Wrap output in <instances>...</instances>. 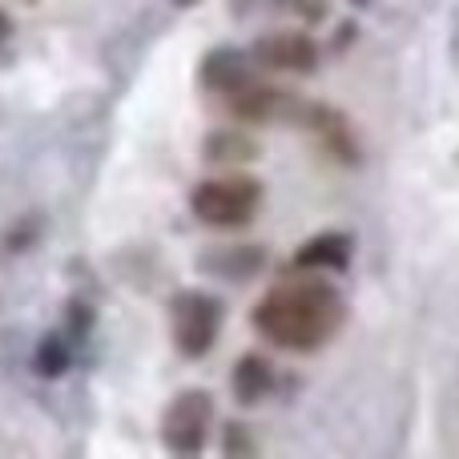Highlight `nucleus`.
Segmentation results:
<instances>
[{"label": "nucleus", "instance_id": "obj_12", "mask_svg": "<svg viewBox=\"0 0 459 459\" xmlns=\"http://www.w3.org/2000/svg\"><path fill=\"white\" fill-rule=\"evenodd\" d=\"M8 29H13V21H8V13H4V8H0V40L8 37Z\"/></svg>", "mask_w": 459, "mask_h": 459}, {"label": "nucleus", "instance_id": "obj_13", "mask_svg": "<svg viewBox=\"0 0 459 459\" xmlns=\"http://www.w3.org/2000/svg\"><path fill=\"white\" fill-rule=\"evenodd\" d=\"M174 4H182V8H186V4H194V0H174Z\"/></svg>", "mask_w": 459, "mask_h": 459}, {"label": "nucleus", "instance_id": "obj_10", "mask_svg": "<svg viewBox=\"0 0 459 459\" xmlns=\"http://www.w3.org/2000/svg\"><path fill=\"white\" fill-rule=\"evenodd\" d=\"M65 347L56 339H48L45 347H40V355H37V367H40V375H61L65 371Z\"/></svg>", "mask_w": 459, "mask_h": 459}, {"label": "nucleus", "instance_id": "obj_2", "mask_svg": "<svg viewBox=\"0 0 459 459\" xmlns=\"http://www.w3.org/2000/svg\"><path fill=\"white\" fill-rule=\"evenodd\" d=\"M258 206H262V186L254 178H210L190 194L194 218L214 230H238L254 222Z\"/></svg>", "mask_w": 459, "mask_h": 459}, {"label": "nucleus", "instance_id": "obj_6", "mask_svg": "<svg viewBox=\"0 0 459 459\" xmlns=\"http://www.w3.org/2000/svg\"><path fill=\"white\" fill-rule=\"evenodd\" d=\"M202 85L214 89L222 97H234L242 89L254 85V73H250V56L246 53H234V48H218V53L206 56L202 65Z\"/></svg>", "mask_w": 459, "mask_h": 459}, {"label": "nucleus", "instance_id": "obj_9", "mask_svg": "<svg viewBox=\"0 0 459 459\" xmlns=\"http://www.w3.org/2000/svg\"><path fill=\"white\" fill-rule=\"evenodd\" d=\"M254 153H258V145L246 142V137H238V134H214L206 142V158L218 161V166H230V161H250Z\"/></svg>", "mask_w": 459, "mask_h": 459}, {"label": "nucleus", "instance_id": "obj_5", "mask_svg": "<svg viewBox=\"0 0 459 459\" xmlns=\"http://www.w3.org/2000/svg\"><path fill=\"white\" fill-rule=\"evenodd\" d=\"M254 61L270 73H307L315 69L318 48L307 32H266L254 40Z\"/></svg>", "mask_w": 459, "mask_h": 459}, {"label": "nucleus", "instance_id": "obj_4", "mask_svg": "<svg viewBox=\"0 0 459 459\" xmlns=\"http://www.w3.org/2000/svg\"><path fill=\"white\" fill-rule=\"evenodd\" d=\"M214 428V399L206 391H182L161 415V439L178 455H198Z\"/></svg>", "mask_w": 459, "mask_h": 459}, {"label": "nucleus", "instance_id": "obj_11", "mask_svg": "<svg viewBox=\"0 0 459 459\" xmlns=\"http://www.w3.org/2000/svg\"><path fill=\"white\" fill-rule=\"evenodd\" d=\"M282 8H290V13H299L302 21H323L326 16V0H278Z\"/></svg>", "mask_w": 459, "mask_h": 459}, {"label": "nucleus", "instance_id": "obj_8", "mask_svg": "<svg viewBox=\"0 0 459 459\" xmlns=\"http://www.w3.org/2000/svg\"><path fill=\"white\" fill-rule=\"evenodd\" d=\"M274 387V371L262 355H242L234 367V395L238 403H258L266 391Z\"/></svg>", "mask_w": 459, "mask_h": 459}, {"label": "nucleus", "instance_id": "obj_1", "mask_svg": "<svg viewBox=\"0 0 459 459\" xmlns=\"http://www.w3.org/2000/svg\"><path fill=\"white\" fill-rule=\"evenodd\" d=\"M342 294L323 278L282 282L254 307V331L282 351H318L342 326Z\"/></svg>", "mask_w": 459, "mask_h": 459}, {"label": "nucleus", "instance_id": "obj_7", "mask_svg": "<svg viewBox=\"0 0 459 459\" xmlns=\"http://www.w3.org/2000/svg\"><path fill=\"white\" fill-rule=\"evenodd\" d=\"M294 270H347L351 266V238L347 234H318L302 242L290 258Z\"/></svg>", "mask_w": 459, "mask_h": 459}, {"label": "nucleus", "instance_id": "obj_3", "mask_svg": "<svg viewBox=\"0 0 459 459\" xmlns=\"http://www.w3.org/2000/svg\"><path fill=\"white\" fill-rule=\"evenodd\" d=\"M174 342L186 359H202L218 339V326H222V302L210 299L206 290H182L174 294Z\"/></svg>", "mask_w": 459, "mask_h": 459}]
</instances>
